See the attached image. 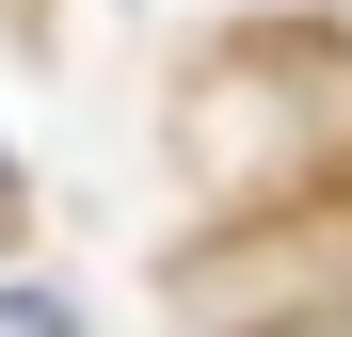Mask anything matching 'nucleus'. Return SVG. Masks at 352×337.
<instances>
[{"label": "nucleus", "instance_id": "1", "mask_svg": "<svg viewBox=\"0 0 352 337\" xmlns=\"http://www.w3.org/2000/svg\"><path fill=\"white\" fill-rule=\"evenodd\" d=\"M0 337H80V321H65V289H0Z\"/></svg>", "mask_w": 352, "mask_h": 337}]
</instances>
